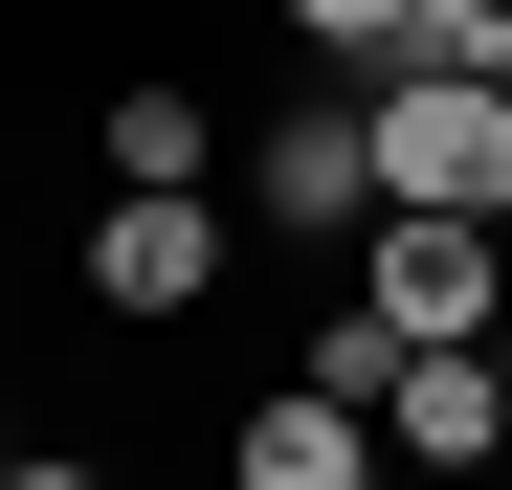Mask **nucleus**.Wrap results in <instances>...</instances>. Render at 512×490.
Returning a JSON list of instances; mask_svg holds the SVG:
<instances>
[{
	"label": "nucleus",
	"instance_id": "obj_1",
	"mask_svg": "<svg viewBox=\"0 0 512 490\" xmlns=\"http://www.w3.org/2000/svg\"><path fill=\"white\" fill-rule=\"evenodd\" d=\"M379 223H512V90L468 67H379Z\"/></svg>",
	"mask_w": 512,
	"mask_h": 490
},
{
	"label": "nucleus",
	"instance_id": "obj_2",
	"mask_svg": "<svg viewBox=\"0 0 512 490\" xmlns=\"http://www.w3.org/2000/svg\"><path fill=\"white\" fill-rule=\"evenodd\" d=\"M223 179H245L268 245H379V112H357V90H334V112H268Z\"/></svg>",
	"mask_w": 512,
	"mask_h": 490
},
{
	"label": "nucleus",
	"instance_id": "obj_3",
	"mask_svg": "<svg viewBox=\"0 0 512 490\" xmlns=\"http://www.w3.org/2000/svg\"><path fill=\"white\" fill-rule=\"evenodd\" d=\"M357 290L401 312L423 357H468V335H512V223H379V245H357Z\"/></svg>",
	"mask_w": 512,
	"mask_h": 490
},
{
	"label": "nucleus",
	"instance_id": "obj_4",
	"mask_svg": "<svg viewBox=\"0 0 512 490\" xmlns=\"http://www.w3.org/2000/svg\"><path fill=\"white\" fill-rule=\"evenodd\" d=\"M223 290V201H90V312H201Z\"/></svg>",
	"mask_w": 512,
	"mask_h": 490
},
{
	"label": "nucleus",
	"instance_id": "obj_5",
	"mask_svg": "<svg viewBox=\"0 0 512 490\" xmlns=\"http://www.w3.org/2000/svg\"><path fill=\"white\" fill-rule=\"evenodd\" d=\"M223 490H379V401H312V379H268L223 424Z\"/></svg>",
	"mask_w": 512,
	"mask_h": 490
},
{
	"label": "nucleus",
	"instance_id": "obj_6",
	"mask_svg": "<svg viewBox=\"0 0 512 490\" xmlns=\"http://www.w3.org/2000/svg\"><path fill=\"white\" fill-rule=\"evenodd\" d=\"M512 446V357L468 335V357H401V401H379V468H423V490H446V468H490Z\"/></svg>",
	"mask_w": 512,
	"mask_h": 490
},
{
	"label": "nucleus",
	"instance_id": "obj_7",
	"mask_svg": "<svg viewBox=\"0 0 512 490\" xmlns=\"http://www.w3.org/2000/svg\"><path fill=\"white\" fill-rule=\"evenodd\" d=\"M90 156H112V201H223V156H245V134H223L201 90H112Z\"/></svg>",
	"mask_w": 512,
	"mask_h": 490
},
{
	"label": "nucleus",
	"instance_id": "obj_8",
	"mask_svg": "<svg viewBox=\"0 0 512 490\" xmlns=\"http://www.w3.org/2000/svg\"><path fill=\"white\" fill-rule=\"evenodd\" d=\"M290 23H312L334 67H423V0H290Z\"/></svg>",
	"mask_w": 512,
	"mask_h": 490
},
{
	"label": "nucleus",
	"instance_id": "obj_9",
	"mask_svg": "<svg viewBox=\"0 0 512 490\" xmlns=\"http://www.w3.org/2000/svg\"><path fill=\"white\" fill-rule=\"evenodd\" d=\"M0 490H90V468H67V446H23V468H0Z\"/></svg>",
	"mask_w": 512,
	"mask_h": 490
},
{
	"label": "nucleus",
	"instance_id": "obj_10",
	"mask_svg": "<svg viewBox=\"0 0 512 490\" xmlns=\"http://www.w3.org/2000/svg\"><path fill=\"white\" fill-rule=\"evenodd\" d=\"M0 468H23V424H0Z\"/></svg>",
	"mask_w": 512,
	"mask_h": 490
}]
</instances>
